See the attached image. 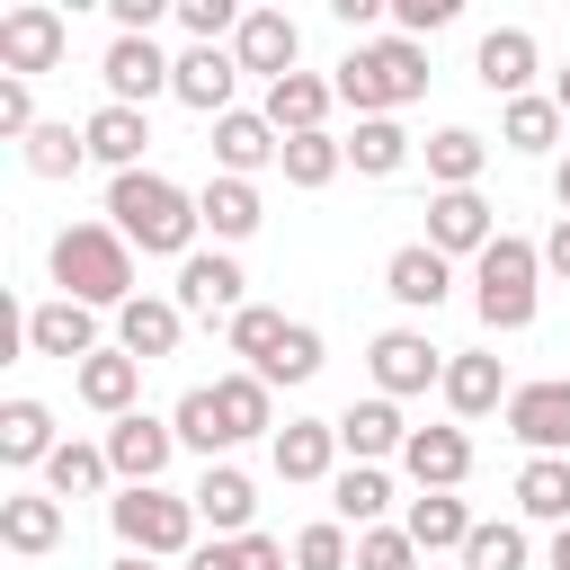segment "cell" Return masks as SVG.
Here are the masks:
<instances>
[{"instance_id":"d4e9b609","label":"cell","mask_w":570,"mask_h":570,"mask_svg":"<svg viewBox=\"0 0 570 570\" xmlns=\"http://www.w3.org/2000/svg\"><path fill=\"white\" fill-rule=\"evenodd\" d=\"M445 410L454 419H490V410H508V374H499V356H481V347H463V356H445Z\"/></svg>"},{"instance_id":"7402d4cb","label":"cell","mask_w":570,"mask_h":570,"mask_svg":"<svg viewBox=\"0 0 570 570\" xmlns=\"http://www.w3.org/2000/svg\"><path fill=\"white\" fill-rule=\"evenodd\" d=\"M267 454H276V481H338V428L330 419H285Z\"/></svg>"},{"instance_id":"5b68a950","label":"cell","mask_w":570,"mask_h":570,"mask_svg":"<svg viewBox=\"0 0 570 570\" xmlns=\"http://www.w3.org/2000/svg\"><path fill=\"white\" fill-rule=\"evenodd\" d=\"M107 525H116V543L125 552H142V561H178V552H196V499H178V490H116L107 499Z\"/></svg>"},{"instance_id":"ee69618b","label":"cell","mask_w":570,"mask_h":570,"mask_svg":"<svg viewBox=\"0 0 570 570\" xmlns=\"http://www.w3.org/2000/svg\"><path fill=\"white\" fill-rule=\"evenodd\" d=\"M463 570H525V525L481 517V525H472V543H463Z\"/></svg>"},{"instance_id":"6da1fadb","label":"cell","mask_w":570,"mask_h":570,"mask_svg":"<svg viewBox=\"0 0 570 570\" xmlns=\"http://www.w3.org/2000/svg\"><path fill=\"white\" fill-rule=\"evenodd\" d=\"M107 223L142 249V258H196V232H205V214H196V196L178 187V178H160V169H125L116 187H107Z\"/></svg>"},{"instance_id":"7bdbcfd3","label":"cell","mask_w":570,"mask_h":570,"mask_svg":"<svg viewBox=\"0 0 570 570\" xmlns=\"http://www.w3.org/2000/svg\"><path fill=\"white\" fill-rule=\"evenodd\" d=\"M285 330H294V321H285V312H267V303H249V312H232V321H223V338H232V356H249V374L285 347Z\"/></svg>"},{"instance_id":"603a6c76","label":"cell","mask_w":570,"mask_h":570,"mask_svg":"<svg viewBox=\"0 0 570 570\" xmlns=\"http://www.w3.org/2000/svg\"><path fill=\"white\" fill-rule=\"evenodd\" d=\"M401 472H410L419 490H463V472H472V436H463V428H410Z\"/></svg>"},{"instance_id":"bcb514c9","label":"cell","mask_w":570,"mask_h":570,"mask_svg":"<svg viewBox=\"0 0 570 570\" xmlns=\"http://www.w3.org/2000/svg\"><path fill=\"white\" fill-rule=\"evenodd\" d=\"M347 570H428V552L410 543V525H365L356 534V561Z\"/></svg>"},{"instance_id":"5bb4252c","label":"cell","mask_w":570,"mask_h":570,"mask_svg":"<svg viewBox=\"0 0 570 570\" xmlns=\"http://www.w3.org/2000/svg\"><path fill=\"white\" fill-rule=\"evenodd\" d=\"M240 294H249V276H240L232 249H196V258L178 267V312H196V321H232V312H249Z\"/></svg>"},{"instance_id":"f6af8a7d","label":"cell","mask_w":570,"mask_h":570,"mask_svg":"<svg viewBox=\"0 0 570 570\" xmlns=\"http://www.w3.org/2000/svg\"><path fill=\"white\" fill-rule=\"evenodd\" d=\"M312 374H321V330H312V321H294V330H285V347L258 365V383L276 392V383H312Z\"/></svg>"},{"instance_id":"f35d334b","label":"cell","mask_w":570,"mask_h":570,"mask_svg":"<svg viewBox=\"0 0 570 570\" xmlns=\"http://www.w3.org/2000/svg\"><path fill=\"white\" fill-rule=\"evenodd\" d=\"M481 160H490V142H481L472 125L428 134V178H436V187H472V178H481Z\"/></svg>"},{"instance_id":"d590c367","label":"cell","mask_w":570,"mask_h":570,"mask_svg":"<svg viewBox=\"0 0 570 570\" xmlns=\"http://www.w3.org/2000/svg\"><path fill=\"white\" fill-rule=\"evenodd\" d=\"M276 169H285V187H330V178L347 169V142H338V134H285Z\"/></svg>"},{"instance_id":"f907efd6","label":"cell","mask_w":570,"mask_h":570,"mask_svg":"<svg viewBox=\"0 0 570 570\" xmlns=\"http://www.w3.org/2000/svg\"><path fill=\"white\" fill-rule=\"evenodd\" d=\"M0 134H9V142L36 134V98H27V80H0Z\"/></svg>"},{"instance_id":"ba28073f","label":"cell","mask_w":570,"mask_h":570,"mask_svg":"<svg viewBox=\"0 0 570 570\" xmlns=\"http://www.w3.org/2000/svg\"><path fill=\"white\" fill-rule=\"evenodd\" d=\"M98 80H107L116 107H151V98L178 80V53H160L151 36H116V45L98 53Z\"/></svg>"},{"instance_id":"b9f144b4","label":"cell","mask_w":570,"mask_h":570,"mask_svg":"<svg viewBox=\"0 0 570 570\" xmlns=\"http://www.w3.org/2000/svg\"><path fill=\"white\" fill-rule=\"evenodd\" d=\"M18 151H27V169H36V178H71V169L89 160V134H80V125H36Z\"/></svg>"},{"instance_id":"44dd1931","label":"cell","mask_w":570,"mask_h":570,"mask_svg":"<svg viewBox=\"0 0 570 570\" xmlns=\"http://www.w3.org/2000/svg\"><path fill=\"white\" fill-rule=\"evenodd\" d=\"M196 214H205V232L232 249V240H249V232L267 223V196H258V178H223V169H214V178L196 187Z\"/></svg>"},{"instance_id":"f546056e","label":"cell","mask_w":570,"mask_h":570,"mask_svg":"<svg viewBox=\"0 0 570 570\" xmlns=\"http://www.w3.org/2000/svg\"><path fill=\"white\" fill-rule=\"evenodd\" d=\"M71 383H80V401H89L98 419H134V392H142V365H134L125 347H98V356H89V365H80Z\"/></svg>"},{"instance_id":"ffe728a7","label":"cell","mask_w":570,"mask_h":570,"mask_svg":"<svg viewBox=\"0 0 570 570\" xmlns=\"http://www.w3.org/2000/svg\"><path fill=\"white\" fill-rule=\"evenodd\" d=\"M383 294H392V303H410V312H436V303L454 294V258H445V249H428V240H410V249H392V258H383Z\"/></svg>"},{"instance_id":"484cf974","label":"cell","mask_w":570,"mask_h":570,"mask_svg":"<svg viewBox=\"0 0 570 570\" xmlns=\"http://www.w3.org/2000/svg\"><path fill=\"white\" fill-rule=\"evenodd\" d=\"M0 543H9L18 561L53 552V543H62V499H53V490H9V499H0Z\"/></svg>"},{"instance_id":"11a10c76","label":"cell","mask_w":570,"mask_h":570,"mask_svg":"<svg viewBox=\"0 0 570 570\" xmlns=\"http://www.w3.org/2000/svg\"><path fill=\"white\" fill-rule=\"evenodd\" d=\"M552 570H570V525H561V534H552Z\"/></svg>"},{"instance_id":"30bf717a","label":"cell","mask_w":570,"mask_h":570,"mask_svg":"<svg viewBox=\"0 0 570 570\" xmlns=\"http://www.w3.org/2000/svg\"><path fill=\"white\" fill-rule=\"evenodd\" d=\"M169 454H178V428H169V419H151V410L107 419V463H116L125 490H151V481L169 472Z\"/></svg>"},{"instance_id":"816d5d0a","label":"cell","mask_w":570,"mask_h":570,"mask_svg":"<svg viewBox=\"0 0 570 570\" xmlns=\"http://www.w3.org/2000/svg\"><path fill=\"white\" fill-rule=\"evenodd\" d=\"M107 9H116V36H151L169 0H107Z\"/></svg>"},{"instance_id":"277c9868","label":"cell","mask_w":570,"mask_h":570,"mask_svg":"<svg viewBox=\"0 0 570 570\" xmlns=\"http://www.w3.org/2000/svg\"><path fill=\"white\" fill-rule=\"evenodd\" d=\"M534 294H543V249L517 240V232H499L472 258V312H481V330H525L534 321Z\"/></svg>"},{"instance_id":"6f0895ef","label":"cell","mask_w":570,"mask_h":570,"mask_svg":"<svg viewBox=\"0 0 570 570\" xmlns=\"http://www.w3.org/2000/svg\"><path fill=\"white\" fill-rule=\"evenodd\" d=\"M116 570H160V561H142V552H125V561H116Z\"/></svg>"},{"instance_id":"1f68e13d","label":"cell","mask_w":570,"mask_h":570,"mask_svg":"<svg viewBox=\"0 0 570 570\" xmlns=\"http://www.w3.org/2000/svg\"><path fill=\"white\" fill-rule=\"evenodd\" d=\"M214 410H223V436H232V445H249V436H267V428H276V392H267L249 365L214 383Z\"/></svg>"},{"instance_id":"8fae6325","label":"cell","mask_w":570,"mask_h":570,"mask_svg":"<svg viewBox=\"0 0 570 570\" xmlns=\"http://www.w3.org/2000/svg\"><path fill=\"white\" fill-rule=\"evenodd\" d=\"M490 240H499V214L481 205V187H436V196H428V249L481 258Z\"/></svg>"},{"instance_id":"681fc988","label":"cell","mask_w":570,"mask_h":570,"mask_svg":"<svg viewBox=\"0 0 570 570\" xmlns=\"http://www.w3.org/2000/svg\"><path fill=\"white\" fill-rule=\"evenodd\" d=\"M392 18H401V36L419 45V36H436V27L454 18V0H392Z\"/></svg>"},{"instance_id":"9a60e30c","label":"cell","mask_w":570,"mask_h":570,"mask_svg":"<svg viewBox=\"0 0 570 570\" xmlns=\"http://www.w3.org/2000/svg\"><path fill=\"white\" fill-rule=\"evenodd\" d=\"M232 89H240L232 45H187V53H178V80H169L178 107H196V116H232Z\"/></svg>"},{"instance_id":"cb8c5ba5","label":"cell","mask_w":570,"mask_h":570,"mask_svg":"<svg viewBox=\"0 0 570 570\" xmlns=\"http://www.w3.org/2000/svg\"><path fill=\"white\" fill-rule=\"evenodd\" d=\"M330 107H338V80H321V71H294V80H276L267 89V125L276 134H330Z\"/></svg>"},{"instance_id":"7dc6e473","label":"cell","mask_w":570,"mask_h":570,"mask_svg":"<svg viewBox=\"0 0 570 570\" xmlns=\"http://www.w3.org/2000/svg\"><path fill=\"white\" fill-rule=\"evenodd\" d=\"M347 561H356V543H347L338 517H321V525L294 534V570H347Z\"/></svg>"},{"instance_id":"9c48e42d","label":"cell","mask_w":570,"mask_h":570,"mask_svg":"<svg viewBox=\"0 0 570 570\" xmlns=\"http://www.w3.org/2000/svg\"><path fill=\"white\" fill-rule=\"evenodd\" d=\"M365 365H374V392L383 401H410V392L445 383V347H428V330H383L365 347Z\"/></svg>"},{"instance_id":"680465c9","label":"cell","mask_w":570,"mask_h":570,"mask_svg":"<svg viewBox=\"0 0 570 570\" xmlns=\"http://www.w3.org/2000/svg\"><path fill=\"white\" fill-rule=\"evenodd\" d=\"M428 570H436V561H428Z\"/></svg>"},{"instance_id":"ac0fdd59","label":"cell","mask_w":570,"mask_h":570,"mask_svg":"<svg viewBox=\"0 0 570 570\" xmlns=\"http://www.w3.org/2000/svg\"><path fill=\"white\" fill-rule=\"evenodd\" d=\"M187 499H196V525H214V534H258V525H249V517H258V481H249L240 463H205Z\"/></svg>"},{"instance_id":"c3c4849f","label":"cell","mask_w":570,"mask_h":570,"mask_svg":"<svg viewBox=\"0 0 570 570\" xmlns=\"http://www.w3.org/2000/svg\"><path fill=\"white\" fill-rule=\"evenodd\" d=\"M240 18H249V9H232V0H178V27H187L196 45H223V36H240Z\"/></svg>"},{"instance_id":"60d3db41","label":"cell","mask_w":570,"mask_h":570,"mask_svg":"<svg viewBox=\"0 0 570 570\" xmlns=\"http://www.w3.org/2000/svg\"><path fill=\"white\" fill-rule=\"evenodd\" d=\"M187 570H285V543L276 534H214L187 552Z\"/></svg>"},{"instance_id":"9f6ffc18","label":"cell","mask_w":570,"mask_h":570,"mask_svg":"<svg viewBox=\"0 0 570 570\" xmlns=\"http://www.w3.org/2000/svg\"><path fill=\"white\" fill-rule=\"evenodd\" d=\"M552 98H561V116H570V62H561V80H552Z\"/></svg>"},{"instance_id":"83f0119b","label":"cell","mask_w":570,"mask_h":570,"mask_svg":"<svg viewBox=\"0 0 570 570\" xmlns=\"http://www.w3.org/2000/svg\"><path fill=\"white\" fill-rule=\"evenodd\" d=\"M80 134H89V160H107L116 178H125V169H142V151H151V116H142V107H116V98H107Z\"/></svg>"},{"instance_id":"f1b7e54d","label":"cell","mask_w":570,"mask_h":570,"mask_svg":"<svg viewBox=\"0 0 570 570\" xmlns=\"http://www.w3.org/2000/svg\"><path fill=\"white\" fill-rule=\"evenodd\" d=\"M401 525H410V543H419V552H428V561H436V552H463V543H472V525H481V517H472V508H463V499H454V490H419V499H410V517H401Z\"/></svg>"},{"instance_id":"7c38bea8","label":"cell","mask_w":570,"mask_h":570,"mask_svg":"<svg viewBox=\"0 0 570 570\" xmlns=\"http://www.w3.org/2000/svg\"><path fill=\"white\" fill-rule=\"evenodd\" d=\"M18 338H27L36 356H62V365L80 374V365L98 356V312H89V303H71V294H53V303H36V312L18 321Z\"/></svg>"},{"instance_id":"d6986e66","label":"cell","mask_w":570,"mask_h":570,"mask_svg":"<svg viewBox=\"0 0 570 570\" xmlns=\"http://www.w3.org/2000/svg\"><path fill=\"white\" fill-rule=\"evenodd\" d=\"M276 151H285V134L267 116H249V107L214 116V169L223 178H258V169H276Z\"/></svg>"},{"instance_id":"d6a6232c","label":"cell","mask_w":570,"mask_h":570,"mask_svg":"<svg viewBox=\"0 0 570 570\" xmlns=\"http://www.w3.org/2000/svg\"><path fill=\"white\" fill-rule=\"evenodd\" d=\"M517 508H525L534 525H570V454H525Z\"/></svg>"},{"instance_id":"4fadbf2b","label":"cell","mask_w":570,"mask_h":570,"mask_svg":"<svg viewBox=\"0 0 570 570\" xmlns=\"http://www.w3.org/2000/svg\"><path fill=\"white\" fill-rule=\"evenodd\" d=\"M232 62L258 71V80L276 89V80H294V62H303V27H294L285 9H249L240 36H232Z\"/></svg>"},{"instance_id":"f5cc1de1","label":"cell","mask_w":570,"mask_h":570,"mask_svg":"<svg viewBox=\"0 0 570 570\" xmlns=\"http://www.w3.org/2000/svg\"><path fill=\"white\" fill-rule=\"evenodd\" d=\"M543 276H561V285H570V214L543 232Z\"/></svg>"},{"instance_id":"74e56055","label":"cell","mask_w":570,"mask_h":570,"mask_svg":"<svg viewBox=\"0 0 570 570\" xmlns=\"http://www.w3.org/2000/svg\"><path fill=\"white\" fill-rule=\"evenodd\" d=\"M410 160V134L392 125V116H356V134H347V169H365V178H392Z\"/></svg>"},{"instance_id":"db71d44e","label":"cell","mask_w":570,"mask_h":570,"mask_svg":"<svg viewBox=\"0 0 570 570\" xmlns=\"http://www.w3.org/2000/svg\"><path fill=\"white\" fill-rule=\"evenodd\" d=\"M552 196H561V214H570V151H561V169H552Z\"/></svg>"},{"instance_id":"2e32d148","label":"cell","mask_w":570,"mask_h":570,"mask_svg":"<svg viewBox=\"0 0 570 570\" xmlns=\"http://www.w3.org/2000/svg\"><path fill=\"white\" fill-rule=\"evenodd\" d=\"M178 330H187L178 294H134V303L116 312V347H125L134 365H160V356H178Z\"/></svg>"},{"instance_id":"8992f818","label":"cell","mask_w":570,"mask_h":570,"mask_svg":"<svg viewBox=\"0 0 570 570\" xmlns=\"http://www.w3.org/2000/svg\"><path fill=\"white\" fill-rule=\"evenodd\" d=\"M71 53V27H62V9H45V0H18L9 18H0V71L9 80H36V71H53Z\"/></svg>"},{"instance_id":"4316f807","label":"cell","mask_w":570,"mask_h":570,"mask_svg":"<svg viewBox=\"0 0 570 570\" xmlns=\"http://www.w3.org/2000/svg\"><path fill=\"white\" fill-rule=\"evenodd\" d=\"M472 80H481L490 98H525V80H534V36H525V27H490L481 53H472Z\"/></svg>"},{"instance_id":"e0dca14e","label":"cell","mask_w":570,"mask_h":570,"mask_svg":"<svg viewBox=\"0 0 570 570\" xmlns=\"http://www.w3.org/2000/svg\"><path fill=\"white\" fill-rule=\"evenodd\" d=\"M330 428H338V454H347V463H383V454L410 445V419H401V401H383V392H374V401H347Z\"/></svg>"},{"instance_id":"ab89813d","label":"cell","mask_w":570,"mask_h":570,"mask_svg":"<svg viewBox=\"0 0 570 570\" xmlns=\"http://www.w3.org/2000/svg\"><path fill=\"white\" fill-rule=\"evenodd\" d=\"M169 428H178V445H196L205 463H223V454H232V436H223V410H214V383H196V392H178V410H169Z\"/></svg>"},{"instance_id":"7a4b0ae2","label":"cell","mask_w":570,"mask_h":570,"mask_svg":"<svg viewBox=\"0 0 570 570\" xmlns=\"http://www.w3.org/2000/svg\"><path fill=\"white\" fill-rule=\"evenodd\" d=\"M45 258H53V285L71 303H89V312H125L134 303V240L116 223H71V232H53Z\"/></svg>"},{"instance_id":"8d00e7d4","label":"cell","mask_w":570,"mask_h":570,"mask_svg":"<svg viewBox=\"0 0 570 570\" xmlns=\"http://www.w3.org/2000/svg\"><path fill=\"white\" fill-rule=\"evenodd\" d=\"M107 481H116L107 445H80V436H71V445H62L53 463H45V490H53V499H98Z\"/></svg>"},{"instance_id":"e575fe53","label":"cell","mask_w":570,"mask_h":570,"mask_svg":"<svg viewBox=\"0 0 570 570\" xmlns=\"http://www.w3.org/2000/svg\"><path fill=\"white\" fill-rule=\"evenodd\" d=\"M499 142H508V151H552V142H561V98H534V89L508 98V107H499Z\"/></svg>"},{"instance_id":"836d02e7","label":"cell","mask_w":570,"mask_h":570,"mask_svg":"<svg viewBox=\"0 0 570 570\" xmlns=\"http://www.w3.org/2000/svg\"><path fill=\"white\" fill-rule=\"evenodd\" d=\"M330 508H338V525H383V508H392V472L383 463H347L338 481H330Z\"/></svg>"},{"instance_id":"4dcf8cb0","label":"cell","mask_w":570,"mask_h":570,"mask_svg":"<svg viewBox=\"0 0 570 570\" xmlns=\"http://www.w3.org/2000/svg\"><path fill=\"white\" fill-rule=\"evenodd\" d=\"M53 454H62L53 410H45V401H27V392H18V401H0V463H18V472H27V463H53Z\"/></svg>"},{"instance_id":"52a82bcc","label":"cell","mask_w":570,"mask_h":570,"mask_svg":"<svg viewBox=\"0 0 570 570\" xmlns=\"http://www.w3.org/2000/svg\"><path fill=\"white\" fill-rule=\"evenodd\" d=\"M508 436H517L525 454H570V374L517 383V392H508Z\"/></svg>"},{"instance_id":"3957f363","label":"cell","mask_w":570,"mask_h":570,"mask_svg":"<svg viewBox=\"0 0 570 570\" xmlns=\"http://www.w3.org/2000/svg\"><path fill=\"white\" fill-rule=\"evenodd\" d=\"M330 80H338V98H347L356 116H392V107L428 98V45H410V36H374V45H356Z\"/></svg>"}]
</instances>
